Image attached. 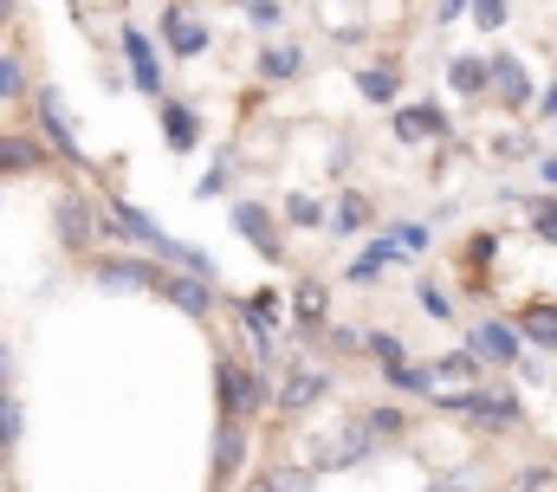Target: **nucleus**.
Wrapping results in <instances>:
<instances>
[{
  "label": "nucleus",
  "mask_w": 557,
  "mask_h": 492,
  "mask_svg": "<svg viewBox=\"0 0 557 492\" xmlns=\"http://www.w3.org/2000/svg\"><path fill=\"white\" fill-rule=\"evenodd\" d=\"M434 408H447L473 428H519L525 421V402L512 389H454V395H434Z\"/></svg>",
  "instance_id": "obj_1"
},
{
  "label": "nucleus",
  "mask_w": 557,
  "mask_h": 492,
  "mask_svg": "<svg viewBox=\"0 0 557 492\" xmlns=\"http://www.w3.org/2000/svg\"><path fill=\"white\" fill-rule=\"evenodd\" d=\"M214 389H221V415L227 421H240V415H260L267 408V376L247 364H234V357H221V369H214Z\"/></svg>",
  "instance_id": "obj_2"
},
{
  "label": "nucleus",
  "mask_w": 557,
  "mask_h": 492,
  "mask_svg": "<svg viewBox=\"0 0 557 492\" xmlns=\"http://www.w3.org/2000/svg\"><path fill=\"white\" fill-rule=\"evenodd\" d=\"M467 344H473V357H480V364H519V350H525V337H519L506 318L473 324V337H467Z\"/></svg>",
  "instance_id": "obj_3"
},
{
  "label": "nucleus",
  "mask_w": 557,
  "mask_h": 492,
  "mask_svg": "<svg viewBox=\"0 0 557 492\" xmlns=\"http://www.w3.org/2000/svg\"><path fill=\"white\" fill-rule=\"evenodd\" d=\"M234 227L247 234V241L260 246L267 259H285V234H278V221L260 208V201H234Z\"/></svg>",
  "instance_id": "obj_4"
},
{
  "label": "nucleus",
  "mask_w": 557,
  "mask_h": 492,
  "mask_svg": "<svg viewBox=\"0 0 557 492\" xmlns=\"http://www.w3.org/2000/svg\"><path fill=\"white\" fill-rule=\"evenodd\" d=\"M324 389H331V382H324V369H292V376L278 382V408H285V415H305V408H318V402H324Z\"/></svg>",
  "instance_id": "obj_5"
},
{
  "label": "nucleus",
  "mask_w": 557,
  "mask_h": 492,
  "mask_svg": "<svg viewBox=\"0 0 557 492\" xmlns=\"http://www.w3.org/2000/svg\"><path fill=\"white\" fill-rule=\"evenodd\" d=\"M240 467H247V428L221 415V428H214V480L227 487V480H234Z\"/></svg>",
  "instance_id": "obj_6"
},
{
  "label": "nucleus",
  "mask_w": 557,
  "mask_h": 492,
  "mask_svg": "<svg viewBox=\"0 0 557 492\" xmlns=\"http://www.w3.org/2000/svg\"><path fill=\"white\" fill-rule=\"evenodd\" d=\"M162 33H169V52H182V59L208 52V26H201L188 7H169V13H162Z\"/></svg>",
  "instance_id": "obj_7"
},
{
  "label": "nucleus",
  "mask_w": 557,
  "mask_h": 492,
  "mask_svg": "<svg viewBox=\"0 0 557 492\" xmlns=\"http://www.w3.org/2000/svg\"><path fill=\"white\" fill-rule=\"evenodd\" d=\"M493 85H499V91H493L499 104H512V111L532 104V72H525L519 59H493Z\"/></svg>",
  "instance_id": "obj_8"
},
{
  "label": "nucleus",
  "mask_w": 557,
  "mask_h": 492,
  "mask_svg": "<svg viewBox=\"0 0 557 492\" xmlns=\"http://www.w3.org/2000/svg\"><path fill=\"white\" fill-rule=\"evenodd\" d=\"M447 85L460 98H493V59H454L447 65Z\"/></svg>",
  "instance_id": "obj_9"
},
{
  "label": "nucleus",
  "mask_w": 557,
  "mask_h": 492,
  "mask_svg": "<svg viewBox=\"0 0 557 492\" xmlns=\"http://www.w3.org/2000/svg\"><path fill=\"white\" fill-rule=\"evenodd\" d=\"M124 52H131V72H137V91H143V98H162V65H156L149 39H143V33H124Z\"/></svg>",
  "instance_id": "obj_10"
},
{
  "label": "nucleus",
  "mask_w": 557,
  "mask_h": 492,
  "mask_svg": "<svg viewBox=\"0 0 557 492\" xmlns=\"http://www.w3.org/2000/svg\"><path fill=\"white\" fill-rule=\"evenodd\" d=\"M512 331L532 337L539 350H557V305H525V311L512 318Z\"/></svg>",
  "instance_id": "obj_11"
},
{
  "label": "nucleus",
  "mask_w": 557,
  "mask_h": 492,
  "mask_svg": "<svg viewBox=\"0 0 557 492\" xmlns=\"http://www.w3.org/2000/svg\"><path fill=\"white\" fill-rule=\"evenodd\" d=\"M162 136H169V149H182V156H188V149L201 143V123H195L188 104H162Z\"/></svg>",
  "instance_id": "obj_12"
},
{
  "label": "nucleus",
  "mask_w": 557,
  "mask_h": 492,
  "mask_svg": "<svg viewBox=\"0 0 557 492\" xmlns=\"http://www.w3.org/2000/svg\"><path fill=\"white\" fill-rule=\"evenodd\" d=\"M363 454H370V428L357 421V428H344V434L318 454V467H350V460H363Z\"/></svg>",
  "instance_id": "obj_13"
},
{
  "label": "nucleus",
  "mask_w": 557,
  "mask_h": 492,
  "mask_svg": "<svg viewBox=\"0 0 557 492\" xmlns=\"http://www.w3.org/2000/svg\"><path fill=\"white\" fill-rule=\"evenodd\" d=\"M396 136H403V143H416V136H447V118H441L434 104H409V111H396Z\"/></svg>",
  "instance_id": "obj_14"
},
{
  "label": "nucleus",
  "mask_w": 557,
  "mask_h": 492,
  "mask_svg": "<svg viewBox=\"0 0 557 492\" xmlns=\"http://www.w3.org/2000/svg\"><path fill=\"white\" fill-rule=\"evenodd\" d=\"M383 253H389V259H421V253H428V227H421V221L383 227Z\"/></svg>",
  "instance_id": "obj_15"
},
{
  "label": "nucleus",
  "mask_w": 557,
  "mask_h": 492,
  "mask_svg": "<svg viewBox=\"0 0 557 492\" xmlns=\"http://www.w3.org/2000/svg\"><path fill=\"white\" fill-rule=\"evenodd\" d=\"M298 72H305V46H267V52H260V78L285 85V78H298Z\"/></svg>",
  "instance_id": "obj_16"
},
{
  "label": "nucleus",
  "mask_w": 557,
  "mask_h": 492,
  "mask_svg": "<svg viewBox=\"0 0 557 492\" xmlns=\"http://www.w3.org/2000/svg\"><path fill=\"white\" fill-rule=\"evenodd\" d=\"M357 91H363L370 104H396V91H403V85H396V72H389V65H363V72H357Z\"/></svg>",
  "instance_id": "obj_17"
},
{
  "label": "nucleus",
  "mask_w": 557,
  "mask_h": 492,
  "mask_svg": "<svg viewBox=\"0 0 557 492\" xmlns=\"http://www.w3.org/2000/svg\"><path fill=\"white\" fill-rule=\"evenodd\" d=\"M324 298H331V292H324L318 279H305V285L292 292V311H298V324H305V331H318V324H324Z\"/></svg>",
  "instance_id": "obj_18"
},
{
  "label": "nucleus",
  "mask_w": 557,
  "mask_h": 492,
  "mask_svg": "<svg viewBox=\"0 0 557 492\" xmlns=\"http://www.w3.org/2000/svg\"><path fill=\"white\" fill-rule=\"evenodd\" d=\"M389 389H403V395H428L434 402V369H416V364H389Z\"/></svg>",
  "instance_id": "obj_19"
},
{
  "label": "nucleus",
  "mask_w": 557,
  "mask_h": 492,
  "mask_svg": "<svg viewBox=\"0 0 557 492\" xmlns=\"http://www.w3.org/2000/svg\"><path fill=\"white\" fill-rule=\"evenodd\" d=\"M331 221H337L344 234H357V227H370V221H376V208H370V201L350 188V195H337V214H331Z\"/></svg>",
  "instance_id": "obj_20"
},
{
  "label": "nucleus",
  "mask_w": 557,
  "mask_h": 492,
  "mask_svg": "<svg viewBox=\"0 0 557 492\" xmlns=\"http://www.w3.org/2000/svg\"><path fill=\"white\" fill-rule=\"evenodd\" d=\"M473 376H480V357H473V350H460V357H441V364H434V382H460V389H467Z\"/></svg>",
  "instance_id": "obj_21"
},
{
  "label": "nucleus",
  "mask_w": 557,
  "mask_h": 492,
  "mask_svg": "<svg viewBox=\"0 0 557 492\" xmlns=\"http://www.w3.org/2000/svg\"><path fill=\"white\" fill-rule=\"evenodd\" d=\"M519 201L532 208V227H539V234L557 246V195H519Z\"/></svg>",
  "instance_id": "obj_22"
},
{
  "label": "nucleus",
  "mask_w": 557,
  "mask_h": 492,
  "mask_svg": "<svg viewBox=\"0 0 557 492\" xmlns=\"http://www.w3.org/2000/svg\"><path fill=\"white\" fill-rule=\"evenodd\" d=\"M363 428H370V441H396V434H403V415H396V408H370Z\"/></svg>",
  "instance_id": "obj_23"
},
{
  "label": "nucleus",
  "mask_w": 557,
  "mask_h": 492,
  "mask_svg": "<svg viewBox=\"0 0 557 492\" xmlns=\"http://www.w3.org/2000/svg\"><path fill=\"white\" fill-rule=\"evenodd\" d=\"M363 344H370V357H376L383 369H389V364H409V357H403V337H389V331H370Z\"/></svg>",
  "instance_id": "obj_24"
},
{
  "label": "nucleus",
  "mask_w": 557,
  "mask_h": 492,
  "mask_svg": "<svg viewBox=\"0 0 557 492\" xmlns=\"http://www.w3.org/2000/svg\"><path fill=\"white\" fill-rule=\"evenodd\" d=\"M267 480H273V492H318V473H305V467H278Z\"/></svg>",
  "instance_id": "obj_25"
},
{
  "label": "nucleus",
  "mask_w": 557,
  "mask_h": 492,
  "mask_svg": "<svg viewBox=\"0 0 557 492\" xmlns=\"http://www.w3.org/2000/svg\"><path fill=\"white\" fill-rule=\"evenodd\" d=\"M285 221H292V227H318V221H324V208H318L311 195H292V201H285Z\"/></svg>",
  "instance_id": "obj_26"
},
{
  "label": "nucleus",
  "mask_w": 557,
  "mask_h": 492,
  "mask_svg": "<svg viewBox=\"0 0 557 492\" xmlns=\"http://www.w3.org/2000/svg\"><path fill=\"white\" fill-rule=\"evenodd\" d=\"M383 266H389V253H383V241H376V246H363V253L350 259V279H376Z\"/></svg>",
  "instance_id": "obj_27"
},
{
  "label": "nucleus",
  "mask_w": 557,
  "mask_h": 492,
  "mask_svg": "<svg viewBox=\"0 0 557 492\" xmlns=\"http://www.w3.org/2000/svg\"><path fill=\"white\" fill-rule=\"evenodd\" d=\"M467 13H473L486 33H499V26H506V0H467Z\"/></svg>",
  "instance_id": "obj_28"
},
{
  "label": "nucleus",
  "mask_w": 557,
  "mask_h": 492,
  "mask_svg": "<svg viewBox=\"0 0 557 492\" xmlns=\"http://www.w3.org/2000/svg\"><path fill=\"white\" fill-rule=\"evenodd\" d=\"M421 311H428V318H454V298L434 292V285H421Z\"/></svg>",
  "instance_id": "obj_29"
},
{
  "label": "nucleus",
  "mask_w": 557,
  "mask_h": 492,
  "mask_svg": "<svg viewBox=\"0 0 557 492\" xmlns=\"http://www.w3.org/2000/svg\"><path fill=\"white\" fill-rule=\"evenodd\" d=\"M499 156H532V136H499Z\"/></svg>",
  "instance_id": "obj_30"
},
{
  "label": "nucleus",
  "mask_w": 557,
  "mask_h": 492,
  "mask_svg": "<svg viewBox=\"0 0 557 492\" xmlns=\"http://www.w3.org/2000/svg\"><path fill=\"white\" fill-rule=\"evenodd\" d=\"M467 13V0H441V20H460Z\"/></svg>",
  "instance_id": "obj_31"
},
{
  "label": "nucleus",
  "mask_w": 557,
  "mask_h": 492,
  "mask_svg": "<svg viewBox=\"0 0 557 492\" xmlns=\"http://www.w3.org/2000/svg\"><path fill=\"white\" fill-rule=\"evenodd\" d=\"M539 175H545V182L557 188V156H545V162H539Z\"/></svg>",
  "instance_id": "obj_32"
},
{
  "label": "nucleus",
  "mask_w": 557,
  "mask_h": 492,
  "mask_svg": "<svg viewBox=\"0 0 557 492\" xmlns=\"http://www.w3.org/2000/svg\"><path fill=\"white\" fill-rule=\"evenodd\" d=\"M545 118H557V85L545 91Z\"/></svg>",
  "instance_id": "obj_33"
},
{
  "label": "nucleus",
  "mask_w": 557,
  "mask_h": 492,
  "mask_svg": "<svg viewBox=\"0 0 557 492\" xmlns=\"http://www.w3.org/2000/svg\"><path fill=\"white\" fill-rule=\"evenodd\" d=\"M247 492H273V480H253V487H247Z\"/></svg>",
  "instance_id": "obj_34"
},
{
  "label": "nucleus",
  "mask_w": 557,
  "mask_h": 492,
  "mask_svg": "<svg viewBox=\"0 0 557 492\" xmlns=\"http://www.w3.org/2000/svg\"><path fill=\"white\" fill-rule=\"evenodd\" d=\"M7 13H13V0H0V20H7Z\"/></svg>",
  "instance_id": "obj_35"
}]
</instances>
